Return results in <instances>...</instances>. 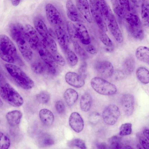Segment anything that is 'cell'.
<instances>
[{
	"label": "cell",
	"mask_w": 149,
	"mask_h": 149,
	"mask_svg": "<svg viewBox=\"0 0 149 149\" xmlns=\"http://www.w3.org/2000/svg\"><path fill=\"white\" fill-rule=\"evenodd\" d=\"M88 2L92 19L97 25L101 32L106 33L107 31V26L102 13L94 0H89Z\"/></svg>",
	"instance_id": "5"
},
{
	"label": "cell",
	"mask_w": 149,
	"mask_h": 149,
	"mask_svg": "<svg viewBox=\"0 0 149 149\" xmlns=\"http://www.w3.org/2000/svg\"><path fill=\"white\" fill-rule=\"evenodd\" d=\"M95 69L97 73L101 77L108 78L113 74V66L110 62L104 61L97 63L95 66Z\"/></svg>",
	"instance_id": "10"
},
{
	"label": "cell",
	"mask_w": 149,
	"mask_h": 149,
	"mask_svg": "<svg viewBox=\"0 0 149 149\" xmlns=\"http://www.w3.org/2000/svg\"><path fill=\"white\" fill-rule=\"evenodd\" d=\"M128 27L130 32L133 37L140 40L143 39L144 33L142 26L131 27L128 26Z\"/></svg>",
	"instance_id": "30"
},
{
	"label": "cell",
	"mask_w": 149,
	"mask_h": 149,
	"mask_svg": "<svg viewBox=\"0 0 149 149\" xmlns=\"http://www.w3.org/2000/svg\"><path fill=\"white\" fill-rule=\"evenodd\" d=\"M76 6L77 9L86 20L91 23L92 19L88 0H77Z\"/></svg>",
	"instance_id": "16"
},
{
	"label": "cell",
	"mask_w": 149,
	"mask_h": 149,
	"mask_svg": "<svg viewBox=\"0 0 149 149\" xmlns=\"http://www.w3.org/2000/svg\"><path fill=\"white\" fill-rule=\"evenodd\" d=\"M104 21L111 33L119 43L123 40V37L116 19L111 9L103 15Z\"/></svg>",
	"instance_id": "4"
},
{
	"label": "cell",
	"mask_w": 149,
	"mask_h": 149,
	"mask_svg": "<svg viewBox=\"0 0 149 149\" xmlns=\"http://www.w3.org/2000/svg\"><path fill=\"white\" fill-rule=\"evenodd\" d=\"M141 15L142 21L146 26H148L149 18V6L148 1L145 0L141 5Z\"/></svg>",
	"instance_id": "28"
},
{
	"label": "cell",
	"mask_w": 149,
	"mask_h": 149,
	"mask_svg": "<svg viewBox=\"0 0 149 149\" xmlns=\"http://www.w3.org/2000/svg\"><path fill=\"white\" fill-rule=\"evenodd\" d=\"M127 24L131 27L142 26L141 22L138 16L133 12H130L126 13L123 17Z\"/></svg>",
	"instance_id": "22"
},
{
	"label": "cell",
	"mask_w": 149,
	"mask_h": 149,
	"mask_svg": "<svg viewBox=\"0 0 149 149\" xmlns=\"http://www.w3.org/2000/svg\"><path fill=\"white\" fill-rule=\"evenodd\" d=\"M6 69L15 83L21 88L29 90L34 86L33 81L18 66L12 64L7 63Z\"/></svg>",
	"instance_id": "1"
},
{
	"label": "cell",
	"mask_w": 149,
	"mask_h": 149,
	"mask_svg": "<svg viewBox=\"0 0 149 149\" xmlns=\"http://www.w3.org/2000/svg\"><path fill=\"white\" fill-rule=\"evenodd\" d=\"M96 5L102 13L103 16L107 13L110 8L105 0H94Z\"/></svg>",
	"instance_id": "39"
},
{
	"label": "cell",
	"mask_w": 149,
	"mask_h": 149,
	"mask_svg": "<svg viewBox=\"0 0 149 149\" xmlns=\"http://www.w3.org/2000/svg\"><path fill=\"white\" fill-rule=\"evenodd\" d=\"M31 68L34 73L38 74H42L46 69L44 63L38 61H35L32 63Z\"/></svg>",
	"instance_id": "32"
},
{
	"label": "cell",
	"mask_w": 149,
	"mask_h": 149,
	"mask_svg": "<svg viewBox=\"0 0 149 149\" xmlns=\"http://www.w3.org/2000/svg\"><path fill=\"white\" fill-rule=\"evenodd\" d=\"M78 97L77 92L72 88L67 89L64 94V97L67 104L69 106L74 104L77 101Z\"/></svg>",
	"instance_id": "25"
},
{
	"label": "cell",
	"mask_w": 149,
	"mask_h": 149,
	"mask_svg": "<svg viewBox=\"0 0 149 149\" xmlns=\"http://www.w3.org/2000/svg\"><path fill=\"white\" fill-rule=\"evenodd\" d=\"M6 99L11 105L15 107L21 106L24 103V100L18 92L8 83L5 86Z\"/></svg>",
	"instance_id": "7"
},
{
	"label": "cell",
	"mask_w": 149,
	"mask_h": 149,
	"mask_svg": "<svg viewBox=\"0 0 149 149\" xmlns=\"http://www.w3.org/2000/svg\"><path fill=\"white\" fill-rule=\"evenodd\" d=\"M65 79L69 84L76 88L81 87L85 84V79L74 72H67L65 76Z\"/></svg>",
	"instance_id": "15"
},
{
	"label": "cell",
	"mask_w": 149,
	"mask_h": 149,
	"mask_svg": "<svg viewBox=\"0 0 149 149\" xmlns=\"http://www.w3.org/2000/svg\"><path fill=\"white\" fill-rule=\"evenodd\" d=\"M115 76L117 79H121L124 77V73L120 71H118L115 73Z\"/></svg>",
	"instance_id": "54"
},
{
	"label": "cell",
	"mask_w": 149,
	"mask_h": 149,
	"mask_svg": "<svg viewBox=\"0 0 149 149\" xmlns=\"http://www.w3.org/2000/svg\"><path fill=\"white\" fill-rule=\"evenodd\" d=\"M137 136L139 139V144L137 145V147L139 148L148 149L149 148V140L143 135L141 134H138Z\"/></svg>",
	"instance_id": "41"
},
{
	"label": "cell",
	"mask_w": 149,
	"mask_h": 149,
	"mask_svg": "<svg viewBox=\"0 0 149 149\" xmlns=\"http://www.w3.org/2000/svg\"><path fill=\"white\" fill-rule=\"evenodd\" d=\"M87 67V63L85 62L81 65L78 70V74L84 79L86 75Z\"/></svg>",
	"instance_id": "48"
},
{
	"label": "cell",
	"mask_w": 149,
	"mask_h": 149,
	"mask_svg": "<svg viewBox=\"0 0 149 149\" xmlns=\"http://www.w3.org/2000/svg\"><path fill=\"white\" fill-rule=\"evenodd\" d=\"M22 116V112L19 110H14L8 112L6 117L8 124L11 126L14 127L20 123Z\"/></svg>",
	"instance_id": "19"
},
{
	"label": "cell",
	"mask_w": 149,
	"mask_h": 149,
	"mask_svg": "<svg viewBox=\"0 0 149 149\" xmlns=\"http://www.w3.org/2000/svg\"><path fill=\"white\" fill-rule=\"evenodd\" d=\"M136 3L139 6H141L142 3L144 2L145 0H136Z\"/></svg>",
	"instance_id": "57"
},
{
	"label": "cell",
	"mask_w": 149,
	"mask_h": 149,
	"mask_svg": "<svg viewBox=\"0 0 149 149\" xmlns=\"http://www.w3.org/2000/svg\"><path fill=\"white\" fill-rule=\"evenodd\" d=\"M26 39L31 48L36 50L39 45V38L36 30L30 25L27 24L24 28Z\"/></svg>",
	"instance_id": "11"
},
{
	"label": "cell",
	"mask_w": 149,
	"mask_h": 149,
	"mask_svg": "<svg viewBox=\"0 0 149 149\" xmlns=\"http://www.w3.org/2000/svg\"><path fill=\"white\" fill-rule=\"evenodd\" d=\"M100 39L102 42L107 47L111 48L113 46L112 41L105 33L101 32Z\"/></svg>",
	"instance_id": "43"
},
{
	"label": "cell",
	"mask_w": 149,
	"mask_h": 149,
	"mask_svg": "<svg viewBox=\"0 0 149 149\" xmlns=\"http://www.w3.org/2000/svg\"><path fill=\"white\" fill-rule=\"evenodd\" d=\"M35 28L36 31L43 38L48 36V31L43 20L40 17H36L33 21Z\"/></svg>",
	"instance_id": "21"
},
{
	"label": "cell",
	"mask_w": 149,
	"mask_h": 149,
	"mask_svg": "<svg viewBox=\"0 0 149 149\" xmlns=\"http://www.w3.org/2000/svg\"><path fill=\"white\" fill-rule=\"evenodd\" d=\"M50 96L47 91H42L38 94L36 96L37 101L41 104H45L49 101Z\"/></svg>",
	"instance_id": "38"
},
{
	"label": "cell",
	"mask_w": 149,
	"mask_h": 149,
	"mask_svg": "<svg viewBox=\"0 0 149 149\" xmlns=\"http://www.w3.org/2000/svg\"><path fill=\"white\" fill-rule=\"evenodd\" d=\"M132 2L134 3H136V0H130Z\"/></svg>",
	"instance_id": "59"
},
{
	"label": "cell",
	"mask_w": 149,
	"mask_h": 149,
	"mask_svg": "<svg viewBox=\"0 0 149 149\" xmlns=\"http://www.w3.org/2000/svg\"><path fill=\"white\" fill-rule=\"evenodd\" d=\"M92 101V96L89 93H84L80 100V105L81 110L84 112L89 111L91 108Z\"/></svg>",
	"instance_id": "23"
},
{
	"label": "cell",
	"mask_w": 149,
	"mask_h": 149,
	"mask_svg": "<svg viewBox=\"0 0 149 149\" xmlns=\"http://www.w3.org/2000/svg\"><path fill=\"white\" fill-rule=\"evenodd\" d=\"M69 123L71 127L77 133L81 132L84 128V124L83 118L77 112H73L71 114Z\"/></svg>",
	"instance_id": "14"
},
{
	"label": "cell",
	"mask_w": 149,
	"mask_h": 149,
	"mask_svg": "<svg viewBox=\"0 0 149 149\" xmlns=\"http://www.w3.org/2000/svg\"><path fill=\"white\" fill-rule=\"evenodd\" d=\"M135 55L137 58L140 61L149 63V49L148 47L140 46L136 49Z\"/></svg>",
	"instance_id": "24"
},
{
	"label": "cell",
	"mask_w": 149,
	"mask_h": 149,
	"mask_svg": "<svg viewBox=\"0 0 149 149\" xmlns=\"http://www.w3.org/2000/svg\"><path fill=\"white\" fill-rule=\"evenodd\" d=\"M0 49L4 53L13 57L18 64L24 65V63L18 55L14 44L5 35H0Z\"/></svg>",
	"instance_id": "3"
},
{
	"label": "cell",
	"mask_w": 149,
	"mask_h": 149,
	"mask_svg": "<svg viewBox=\"0 0 149 149\" xmlns=\"http://www.w3.org/2000/svg\"><path fill=\"white\" fill-rule=\"evenodd\" d=\"M86 49L88 52L92 54H95L97 52L95 47L93 45L90 44L87 45Z\"/></svg>",
	"instance_id": "52"
},
{
	"label": "cell",
	"mask_w": 149,
	"mask_h": 149,
	"mask_svg": "<svg viewBox=\"0 0 149 149\" xmlns=\"http://www.w3.org/2000/svg\"><path fill=\"white\" fill-rule=\"evenodd\" d=\"M121 104L123 111L127 116H130L133 113L134 104V96L129 93L123 95L121 99Z\"/></svg>",
	"instance_id": "12"
},
{
	"label": "cell",
	"mask_w": 149,
	"mask_h": 149,
	"mask_svg": "<svg viewBox=\"0 0 149 149\" xmlns=\"http://www.w3.org/2000/svg\"><path fill=\"white\" fill-rule=\"evenodd\" d=\"M68 145L70 147L75 146L81 149L86 148L84 141L79 138H75L69 141Z\"/></svg>",
	"instance_id": "40"
},
{
	"label": "cell",
	"mask_w": 149,
	"mask_h": 149,
	"mask_svg": "<svg viewBox=\"0 0 149 149\" xmlns=\"http://www.w3.org/2000/svg\"><path fill=\"white\" fill-rule=\"evenodd\" d=\"M55 30L58 42L64 51L68 48L69 41L67 33L61 25L55 26Z\"/></svg>",
	"instance_id": "13"
},
{
	"label": "cell",
	"mask_w": 149,
	"mask_h": 149,
	"mask_svg": "<svg viewBox=\"0 0 149 149\" xmlns=\"http://www.w3.org/2000/svg\"><path fill=\"white\" fill-rule=\"evenodd\" d=\"M55 108L56 111L59 113H63L65 109L64 104L61 100H58L56 102Z\"/></svg>",
	"instance_id": "50"
},
{
	"label": "cell",
	"mask_w": 149,
	"mask_h": 149,
	"mask_svg": "<svg viewBox=\"0 0 149 149\" xmlns=\"http://www.w3.org/2000/svg\"><path fill=\"white\" fill-rule=\"evenodd\" d=\"M76 27L78 39L81 42L86 45L90 44L91 38L88 31L85 26L80 23H77L76 24Z\"/></svg>",
	"instance_id": "17"
},
{
	"label": "cell",
	"mask_w": 149,
	"mask_h": 149,
	"mask_svg": "<svg viewBox=\"0 0 149 149\" xmlns=\"http://www.w3.org/2000/svg\"><path fill=\"white\" fill-rule=\"evenodd\" d=\"M46 48H48L51 53L57 51V47L55 41L53 39L48 37L46 45Z\"/></svg>",
	"instance_id": "45"
},
{
	"label": "cell",
	"mask_w": 149,
	"mask_h": 149,
	"mask_svg": "<svg viewBox=\"0 0 149 149\" xmlns=\"http://www.w3.org/2000/svg\"><path fill=\"white\" fill-rule=\"evenodd\" d=\"M124 72L127 74L132 73L135 67V61L133 57H129L124 61L123 65Z\"/></svg>",
	"instance_id": "29"
},
{
	"label": "cell",
	"mask_w": 149,
	"mask_h": 149,
	"mask_svg": "<svg viewBox=\"0 0 149 149\" xmlns=\"http://www.w3.org/2000/svg\"><path fill=\"white\" fill-rule=\"evenodd\" d=\"M100 116V114L98 113L93 112L89 115V120L92 123L95 124L99 120Z\"/></svg>",
	"instance_id": "49"
},
{
	"label": "cell",
	"mask_w": 149,
	"mask_h": 149,
	"mask_svg": "<svg viewBox=\"0 0 149 149\" xmlns=\"http://www.w3.org/2000/svg\"><path fill=\"white\" fill-rule=\"evenodd\" d=\"M74 50L76 54L82 59L87 58L88 55L84 50L81 47L77 41H73Z\"/></svg>",
	"instance_id": "34"
},
{
	"label": "cell",
	"mask_w": 149,
	"mask_h": 149,
	"mask_svg": "<svg viewBox=\"0 0 149 149\" xmlns=\"http://www.w3.org/2000/svg\"><path fill=\"white\" fill-rule=\"evenodd\" d=\"M10 145V141L8 137L5 134L0 132V149H7Z\"/></svg>",
	"instance_id": "37"
},
{
	"label": "cell",
	"mask_w": 149,
	"mask_h": 149,
	"mask_svg": "<svg viewBox=\"0 0 149 149\" xmlns=\"http://www.w3.org/2000/svg\"><path fill=\"white\" fill-rule=\"evenodd\" d=\"M45 11L47 19L51 25L55 27L62 24L63 20L61 15L53 4L50 3L47 4Z\"/></svg>",
	"instance_id": "9"
},
{
	"label": "cell",
	"mask_w": 149,
	"mask_h": 149,
	"mask_svg": "<svg viewBox=\"0 0 149 149\" xmlns=\"http://www.w3.org/2000/svg\"><path fill=\"white\" fill-rule=\"evenodd\" d=\"M41 144L44 146H49L52 145L54 143L53 139L49 135H44L40 139Z\"/></svg>",
	"instance_id": "42"
},
{
	"label": "cell",
	"mask_w": 149,
	"mask_h": 149,
	"mask_svg": "<svg viewBox=\"0 0 149 149\" xmlns=\"http://www.w3.org/2000/svg\"><path fill=\"white\" fill-rule=\"evenodd\" d=\"M21 0H11L12 5L14 6H16L19 5Z\"/></svg>",
	"instance_id": "56"
},
{
	"label": "cell",
	"mask_w": 149,
	"mask_h": 149,
	"mask_svg": "<svg viewBox=\"0 0 149 149\" xmlns=\"http://www.w3.org/2000/svg\"><path fill=\"white\" fill-rule=\"evenodd\" d=\"M3 105V103L0 97V107H1Z\"/></svg>",
	"instance_id": "58"
},
{
	"label": "cell",
	"mask_w": 149,
	"mask_h": 149,
	"mask_svg": "<svg viewBox=\"0 0 149 149\" xmlns=\"http://www.w3.org/2000/svg\"><path fill=\"white\" fill-rule=\"evenodd\" d=\"M119 1L124 15L126 13L130 11V3L129 0H119Z\"/></svg>",
	"instance_id": "44"
},
{
	"label": "cell",
	"mask_w": 149,
	"mask_h": 149,
	"mask_svg": "<svg viewBox=\"0 0 149 149\" xmlns=\"http://www.w3.org/2000/svg\"><path fill=\"white\" fill-rule=\"evenodd\" d=\"M97 148L98 149H107L109 148L108 146L105 143H100L96 144Z\"/></svg>",
	"instance_id": "53"
},
{
	"label": "cell",
	"mask_w": 149,
	"mask_h": 149,
	"mask_svg": "<svg viewBox=\"0 0 149 149\" xmlns=\"http://www.w3.org/2000/svg\"><path fill=\"white\" fill-rule=\"evenodd\" d=\"M65 58L67 63L71 66H75L77 63L78 58L75 54L68 48L64 51Z\"/></svg>",
	"instance_id": "31"
},
{
	"label": "cell",
	"mask_w": 149,
	"mask_h": 149,
	"mask_svg": "<svg viewBox=\"0 0 149 149\" xmlns=\"http://www.w3.org/2000/svg\"><path fill=\"white\" fill-rule=\"evenodd\" d=\"M39 116L42 123L45 125H51L54 121V116L53 113L46 109H41L39 113Z\"/></svg>",
	"instance_id": "20"
},
{
	"label": "cell",
	"mask_w": 149,
	"mask_h": 149,
	"mask_svg": "<svg viewBox=\"0 0 149 149\" xmlns=\"http://www.w3.org/2000/svg\"><path fill=\"white\" fill-rule=\"evenodd\" d=\"M113 10L119 17L123 18L124 14L120 6L119 0H111Z\"/></svg>",
	"instance_id": "35"
},
{
	"label": "cell",
	"mask_w": 149,
	"mask_h": 149,
	"mask_svg": "<svg viewBox=\"0 0 149 149\" xmlns=\"http://www.w3.org/2000/svg\"><path fill=\"white\" fill-rule=\"evenodd\" d=\"M143 134L149 140V129L148 128H144L143 131Z\"/></svg>",
	"instance_id": "55"
},
{
	"label": "cell",
	"mask_w": 149,
	"mask_h": 149,
	"mask_svg": "<svg viewBox=\"0 0 149 149\" xmlns=\"http://www.w3.org/2000/svg\"><path fill=\"white\" fill-rule=\"evenodd\" d=\"M51 53L55 60L58 64L62 66L65 65V61L63 58L57 51Z\"/></svg>",
	"instance_id": "46"
},
{
	"label": "cell",
	"mask_w": 149,
	"mask_h": 149,
	"mask_svg": "<svg viewBox=\"0 0 149 149\" xmlns=\"http://www.w3.org/2000/svg\"><path fill=\"white\" fill-rule=\"evenodd\" d=\"M14 40L16 43L24 58L27 61L31 60L33 57V52L26 39L25 33L19 35Z\"/></svg>",
	"instance_id": "8"
},
{
	"label": "cell",
	"mask_w": 149,
	"mask_h": 149,
	"mask_svg": "<svg viewBox=\"0 0 149 149\" xmlns=\"http://www.w3.org/2000/svg\"><path fill=\"white\" fill-rule=\"evenodd\" d=\"M108 143L110 148L113 149H124L126 145L123 143L121 137L116 135L110 138Z\"/></svg>",
	"instance_id": "27"
},
{
	"label": "cell",
	"mask_w": 149,
	"mask_h": 149,
	"mask_svg": "<svg viewBox=\"0 0 149 149\" xmlns=\"http://www.w3.org/2000/svg\"><path fill=\"white\" fill-rule=\"evenodd\" d=\"M132 124L127 123L122 124L120 126L119 132V135L120 136L129 135L132 132Z\"/></svg>",
	"instance_id": "36"
},
{
	"label": "cell",
	"mask_w": 149,
	"mask_h": 149,
	"mask_svg": "<svg viewBox=\"0 0 149 149\" xmlns=\"http://www.w3.org/2000/svg\"><path fill=\"white\" fill-rule=\"evenodd\" d=\"M0 58L4 61L8 63H12L15 62L14 58L3 52L0 49Z\"/></svg>",
	"instance_id": "47"
},
{
	"label": "cell",
	"mask_w": 149,
	"mask_h": 149,
	"mask_svg": "<svg viewBox=\"0 0 149 149\" xmlns=\"http://www.w3.org/2000/svg\"><path fill=\"white\" fill-rule=\"evenodd\" d=\"M120 115L118 107L114 104L108 105L102 113L104 122L110 125H114L117 121Z\"/></svg>",
	"instance_id": "6"
},
{
	"label": "cell",
	"mask_w": 149,
	"mask_h": 149,
	"mask_svg": "<svg viewBox=\"0 0 149 149\" xmlns=\"http://www.w3.org/2000/svg\"><path fill=\"white\" fill-rule=\"evenodd\" d=\"M0 79V95L1 97L4 100L6 99V93L5 89V84L3 81Z\"/></svg>",
	"instance_id": "51"
},
{
	"label": "cell",
	"mask_w": 149,
	"mask_h": 149,
	"mask_svg": "<svg viewBox=\"0 0 149 149\" xmlns=\"http://www.w3.org/2000/svg\"><path fill=\"white\" fill-rule=\"evenodd\" d=\"M136 75L138 79L142 83L146 84L149 82L148 70L143 67H140L136 70Z\"/></svg>",
	"instance_id": "26"
},
{
	"label": "cell",
	"mask_w": 149,
	"mask_h": 149,
	"mask_svg": "<svg viewBox=\"0 0 149 149\" xmlns=\"http://www.w3.org/2000/svg\"><path fill=\"white\" fill-rule=\"evenodd\" d=\"M68 17L72 21L76 22L80 20V16L75 6L71 0H68L66 3Z\"/></svg>",
	"instance_id": "18"
},
{
	"label": "cell",
	"mask_w": 149,
	"mask_h": 149,
	"mask_svg": "<svg viewBox=\"0 0 149 149\" xmlns=\"http://www.w3.org/2000/svg\"><path fill=\"white\" fill-rule=\"evenodd\" d=\"M91 84L95 91L101 95H112L115 94L117 91L116 87L114 84L99 77L93 78Z\"/></svg>",
	"instance_id": "2"
},
{
	"label": "cell",
	"mask_w": 149,
	"mask_h": 149,
	"mask_svg": "<svg viewBox=\"0 0 149 149\" xmlns=\"http://www.w3.org/2000/svg\"><path fill=\"white\" fill-rule=\"evenodd\" d=\"M67 27L69 36L72 42L77 41L78 37L75 26L72 22L68 21L67 23Z\"/></svg>",
	"instance_id": "33"
}]
</instances>
